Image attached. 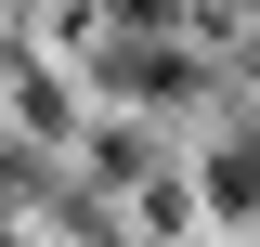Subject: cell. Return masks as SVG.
<instances>
[{
	"label": "cell",
	"instance_id": "obj_1",
	"mask_svg": "<svg viewBox=\"0 0 260 247\" xmlns=\"http://www.w3.org/2000/svg\"><path fill=\"white\" fill-rule=\"evenodd\" d=\"M195 208L208 221H260V117H234L221 143L195 156Z\"/></svg>",
	"mask_w": 260,
	"mask_h": 247
},
{
	"label": "cell",
	"instance_id": "obj_2",
	"mask_svg": "<svg viewBox=\"0 0 260 247\" xmlns=\"http://www.w3.org/2000/svg\"><path fill=\"white\" fill-rule=\"evenodd\" d=\"M0 247H13V208H0Z\"/></svg>",
	"mask_w": 260,
	"mask_h": 247
}]
</instances>
